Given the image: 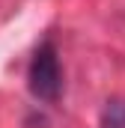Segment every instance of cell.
Returning <instances> with one entry per match:
<instances>
[{
  "instance_id": "cell-1",
  "label": "cell",
  "mask_w": 125,
  "mask_h": 128,
  "mask_svg": "<svg viewBox=\"0 0 125 128\" xmlns=\"http://www.w3.org/2000/svg\"><path fill=\"white\" fill-rule=\"evenodd\" d=\"M27 86L39 101L45 104H54L60 98L62 90V68H60V57H57V48L54 42H42L36 48L30 60V72H27Z\"/></svg>"
},
{
  "instance_id": "cell-2",
  "label": "cell",
  "mask_w": 125,
  "mask_h": 128,
  "mask_svg": "<svg viewBox=\"0 0 125 128\" xmlns=\"http://www.w3.org/2000/svg\"><path fill=\"white\" fill-rule=\"evenodd\" d=\"M98 128H125V98H110L104 104Z\"/></svg>"
}]
</instances>
